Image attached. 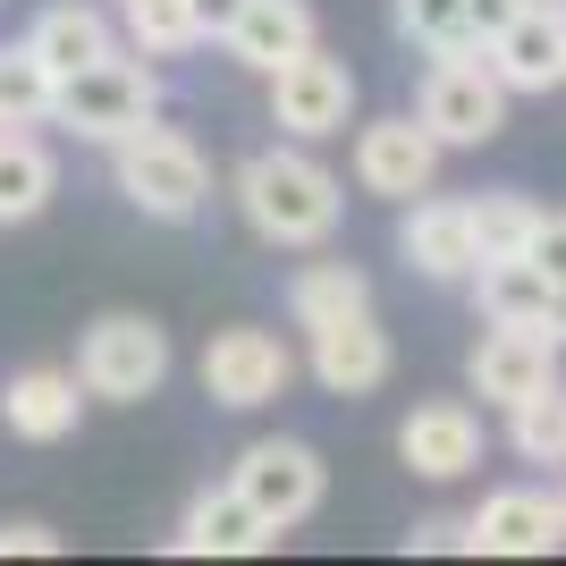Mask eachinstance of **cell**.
<instances>
[{
    "instance_id": "1",
    "label": "cell",
    "mask_w": 566,
    "mask_h": 566,
    "mask_svg": "<svg viewBox=\"0 0 566 566\" xmlns=\"http://www.w3.org/2000/svg\"><path fill=\"white\" fill-rule=\"evenodd\" d=\"M237 212L254 220L262 245H296L305 254V245H331L347 195H338V178L313 161L305 144H271V153H254L237 169Z\"/></svg>"
},
{
    "instance_id": "2",
    "label": "cell",
    "mask_w": 566,
    "mask_h": 566,
    "mask_svg": "<svg viewBox=\"0 0 566 566\" xmlns=\"http://www.w3.org/2000/svg\"><path fill=\"white\" fill-rule=\"evenodd\" d=\"M153 118H161V76L144 69V60H127V51L60 76V102H51V127H69L85 144H127Z\"/></svg>"
},
{
    "instance_id": "3",
    "label": "cell",
    "mask_w": 566,
    "mask_h": 566,
    "mask_svg": "<svg viewBox=\"0 0 566 566\" xmlns=\"http://www.w3.org/2000/svg\"><path fill=\"white\" fill-rule=\"evenodd\" d=\"M111 153H118V161H111L118 195H127L144 220H169V229H178V220H195L203 203H212V161H203L178 127H161V118H153L144 136L111 144Z\"/></svg>"
},
{
    "instance_id": "4",
    "label": "cell",
    "mask_w": 566,
    "mask_h": 566,
    "mask_svg": "<svg viewBox=\"0 0 566 566\" xmlns=\"http://www.w3.org/2000/svg\"><path fill=\"white\" fill-rule=\"evenodd\" d=\"M415 111H423V127L440 144H491L499 127H507V76L491 69V51H440L423 69V94H415Z\"/></svg>"
},
{
    "instance_id": "5",
    "label": "cell",
    "mask_w": 566,
    "mask_h": 566,
    "mask_svg": "<svg viewBox=\"0 0 566 566\" xmlns=\"http://www.w3.org/2000/svg\"><path fill=\"white\" fill-rule=\"evenodd\" d=\"M76 380L111 406H144L153 389L169 380V338L161 322H144V313H102L85 347H76Z\"/></svg>"
},
{
    "instance_id": "6",
    "label": "cell",
    "mask_w": 566,
    "mask_h": 566,
    "mask_svg": "<svg viewBox=\"0 0 566 566\" xmlns=\"http://www.w3.org/2000/svg\"><path fill=\"white\" fill-rule=\"evenodd\" d=\"M287 380H296V355L280 331H212V347H203V398L229 415L287 398Z\"/></svg>"
},
{
    "instance_id": "7",
    "label": "cell",
    "mask_w": 566,
    "mask_h": 566,
    "mask_svg": "<svg viewBox=\"0 0 566 566\" xmlns=\"http://www.w3.org/2000/svg\"><path fill=\"white\" fill-rule=\"evenodd\" d=\"M271 118H280L296 144L338 136V127L355 118V69H347V60H331L322 43L296 51L287 69H271Z\"/></svg>"
},
{
    "instance_id": "8",
    "label": "cell",
    "mask_w": 566,
    "mask_h": 566,
    "mask_svg": "<svg viewBox=\"0 0 566 566\" xmlns=\"http://www.w3.org/2000/svg\"><path fill=\"white\" fill-rule=\"evenodd\" d=\"M440 153H449V144L423 127V111L415 118H373V127L355 136V187L389 195V203H415V195H431V178H440Z\"/></svg>"
},
{
    "instance_id": "9",
    "label": "cell",
    "mask_w": 566,
    "mask_h": 566,
    "mask_svg": "<svg viewBox=\"0 0 566 566\" xmlns=\"http://www.w3.org/2000/svg\"><path fill=\"white\" fill-rule=\"evenodd\" d=\"M229 482L254 499L280 533H287V524H305L313 507H322V491H331V473H322V457H313L305 440H254V449L237 457Z\"/></svg>"
},
{
    "instance_id": "10",
    "label": "cell",
    "mask_w": 566,
    "mask_h": 566,
    "mask_svg": "<svg viewBox=\"0 0 566 566\" xmlns=\"http://www.w3.org/2000/svg\"><path fill=\"white\" fill-rule=\"evenodd\" d=\"M398 254L423 280H473L482 271V237H473V203L465 195H415L398 220Z\"/></svg>"
},
{
    "instance_id": "11",
    "label": "cell",
    "mask_w": 566,
    "mask_h": 566,
    "mask_svg": "<svg viewBox=\"0 0 566 566\" xmlns=\"http://www.w3.org/2000/svg\"><path fill=\"white\" fill-rule=\"evenodd\" d=\"M558 338L549 331H524V322H491L482 331V347H473V364H465V380L482 389L491 406H524L533 389H549L558 380Z\"/></svg>"
},
{
    "instance_id": "12",
    "label": "cell",
    "mask_w": 566,
    "mask_h": 566,
    "mask_svg": "<svg viewBox=\"0 0 566 566\" xmlns=\"http://www.w3.org/2000/svg\"><path fill=\"white\" fill-rule=\"evenodd\" d=\"M473 558H549L566 542V507L549 491H491L465 516Z\"/></svg>"
},
{
    "instance_id": "13",
    "label": "cell",
    "mask_w": 566,
    "mask_h": 566,
    "mask_svg": "<svg viewBox=\"0 0 566 566\" xmlns=\"http://www.w3.org/2000/svg\"><path fill=\"white\" fill-rule=\"evenodd\" d=\"M271 542H280V524L262 516L237 482L203 491L187 516H178V533H169V549H178V558H254V549H271Z\"/></svg>"
},
{
    "instance_id": "14",
    "label": "cell",
    "mask_w": 566,
    "mask_h": 566,
    "mask_svg": "<svg viewBox=\"0 0 566 566\" xmlns=\"http://www.w3.org/2000/svg\"><path fill=\"white\" fill-rule=\"evenodd\" d=\"M398 457L423 473V482H457V473L482 465V415H473V406H457V398L415 406V415L398 423Z\"/></svg>"
},
{
    "instance_id": "15",
    "label": "cell",
    "mask_w": 566,
    "mask_h": 566,
    "mask_svg": "<svg viewBox=\"0 0 566 566\" xmlns=\"http://www.w3.org/2000/svg\"><path fill=\"white\" fill-rule=\"evenodd\" d=\"M85 380L60 373V364H25V373H9V389H0V415H9V431L18 440H34V449H51V440H69L76 415H85Z\"/></svg>"
},
{
    "instance_id": "16",
    "label": "cell",
    "mask_w": 566,
    "mask_h": 566,
    "mask_svg": "<svg viewBox=\"0 0 566 566\" xmlns=\"http://www.w3.org/2000/svg\"><path fill=\"white\" fill-rule=\"evenodd\" d=\"M313 380L331 398H373L389 380V331H373V313H347V322H322L313 331Z\"/></svg>"
},
{
    "instance_id": "17",
    "label": "cell",
    "mask_w": 566,
    "mask_h": 566,
    "mask_svg": "<svg viewBox=\"0 0 566 566\" xmlns=\"http://www.w3.org/2000/svg\"><path fill=\"white\" fill-rule=\"evenodd\" d=\"M491 69L507 76V94H549L566 85V18H542V9H516L507 34H491Z\"/></svg>"
},
{
    "instance_id": "18",
    "label": "cell",
    "mask_w": 566,
    "mask_h": 566,
    "mask_svg": "<svg viewBox=\"0 0 566 566\" xmlns=\"http://www.w3.org/2000/svg\"><path fill=\"white\" fill-rule=\"evenodd\" d=\"M25 43L43 51V69H51V76H76V69H94V60H111V51H118V9L51 0L43 18L25 25Z\"/></svg>"
},
{
    "instance_id": "19",
    "label": "cell",
    "mask_w": 566,
    "mask_h": 566,
    "mask_svg": "<svg viewBox=\"0 0 566 566\" xmlns=\"http://www.w3.org/2000/svg\"><path fill=\"white\" fill-rule=\"evenodd\" d=\"M296 51H313V9L305 0H245V18L229 25V60L254 69V76L287 69Z\"/></svg>"
},
{
    "instance_id": "20",
    "label": "cell",
    "mask_w": 566,
    "mask_h": 566,
    "mask_svg": "<svg viewBox=\"0 0 566 566\" xmlns=\"http://www.w3.org/2000/svg\"><path fill=\"white\" fill-rule=\"evenodd\" d=\"M473 305H482V322H524V331H549L558 280H549L533 254H507V262H482V271H473Z\"/></svg>"
},
{
    "instance_id": "21",
    "label": "cell",
    "mask_w": 566,
    "mask_h": 566,
    "mask_svg": "<svg viewBox=\"0 0 566 566\" xmlns=\"http://www.w3.org/2000/svg\"><path fill=\"white\" fill-rule=\"evenodd\" d=\"M60 187V161H51V144L34 127H0V229H18L34 220Z\"/></svg>"
},
{
    "instance_id": "22",
    "label": "cell",
    "mask_w": 566,
    "mask_h": 566,
    "mask_svg": "<svg viewBox=\"0 0 566 566\" xmlns=\"http://www.w3.org/2000/svg\"><path fill=\"white\" fill-rule=\"evenodd\" d=\"M287 313H296V331H322V322L373 313V280H364V262H305V271L287 280Z\"/></svg>"
},
{
    "instance_id": "23",
    "label": "cell",
    "mask_w": 566,
    "mask_h": 566,
    "mask_svg": "<svg viewBox=\"0 0 566 566\" xmlns=\"http://www.w3.org/2000/svg\"><path fill=\"white\" fill-rule=\"evenodd\" d=\"M60 102V76L43 69L34 43H0V127H43Z\"/></svg>"
},
{
    "instance_id": "24",
    "label": "cell",
    "mask_w": 566,
    "mask_h": 566,
    "mask_svg": "<svg viewBox=\"0 0 566 566\" xmlns=\"http://www.w3.org/2000/svg\"><path fill=\"white\" fill-rule=\"evenodd\" d=\"M118 25H127V43L144 51V60H178V51H195L203 34H195V0H111Z\"/></svg>"
},
{
    "instance_id": "25",
    "label": "cell",
    "mask_w": 566,
    "mask_h": 566,
    "mask_svg": "<svg viewBox=\"0 0 566 566\" xmlns=\"http://www.w3.org/2000/svg\"><path fill=\"white\" fill-rule=\"evenodd\" d=\"M507 415H516V457H533V465H566V380L533 389V398L507 406Z\"/></svg>"
},
{
    "instance_id": "26",
    "label": "cell",
    "mask_w": 566,
    "mask_h": 566,
    "mask_svg": "<svg viewBox=\"0 0 566 566\" xmlns=\"http://www.w3.org/2000/svg\"><path fill=\"white\" fill-rule=\"evenodd\" d=\"M533 220H542V203L533 195H482L473 203V237H482V262H507V254H524L533 245Z\"/></svg>"
},
{
    "instance_id": "27",
    "label": "cell",
    "mask_w": 566,
    "mask_h": 566,
    "mask_svg": "<svg viewBox=\"0 0 566 566\" xmlns=\"http://www.w3.org/2000/svg\"><path fill=\"white\" fill-rule=\"evenodd\" d=\"M398 34L415 51H473V18H465V0H398Z\"/></svg>"
},
{
    "instance_id": "28",
    "label": "cell",
    "mask_w": 566,
    "mask_h": 566,
    "mask_svg": "<svg viewBox=\"0 0 566 566\" xmlns=\"http://www.w3.org/2000/svg\"><path fill=\"white\" fill-rule=\"evenodd\" d=\"M524 254H533L549 280L566 287V212H542V220H533V245H524Z\"/></svg>"
},
{
    "instance_id": "29",
    "label": "cell",
    "mask_w": 566,
    "mask_h": 566,
    "mask_svg": "<svg viewBox=\"0 0 566 566\" xmlns=\"http://www.w3.org/2000/svg\"><path fill=\"white\" fill-rule=\"evenodd\" d=\"M51 549H60L51 524H0V558H51Z\"/></svg>"
},
{
    "instance_id": "30",
    "label": "cell",
    "mask_w": 566,
    "mask_h": 566,
    "mask_svg": "<svg viewBox=\"0 0 566 566\" xmlns=\"http://www.w3.org/2000/svg\"><path fill=\"white\" fill-rule=\"evenodd\" d=\"M524 0H465V18H473V43H491V34H507L516 25Z\"/></svg>"
},
{
    "instance_id": "31",
    "label": "cell",
    "mask_w": 566,
    "mask_h": 566,
    "mask_svg": "<svg viewBox=\"0 0 566 566\" xmlns=\"http://www.w3.org/2000/svg\"><path fill=\"white\" fill-rule=\"evenodd\" d=\"M237 18H245V0H195V34H203V43H229Z\"/></svg>"
},
{
    "instance_id": "32",
    "label": "cell",
    "mask_w": 566,
    "mask_h": 566,
    "mask_svg": "<svg viewBox=\"0 0 566 566\" xmlns=\"http://www.w3.org/2000/svg\"><path fill=\"white\" fill-rule=\"evenodd\" d=\"M406 549H473V542H465V524L431 516V524H415V533H406Z\"/></svg>"
},
{
    "instance_id": "33",
    "label": "cell",
    "mask_w": 566,
    "mask_h": 566,
    "mask_svg": "<svg viewBox=\"0 0 566 566\" xmlns=\"http://www.w3.org/2000/svg\"><path fill=\"white\" fill-rule=\"evenodd\" d=\"M549 338L566 347V287H558V305H549Z\"/></svg>"
},
{
    "instance_id": "34",
    "label": "cell",
    "mask_w": 566,
    "mask_h": 566,
    "mask_svg": "<svg viewBox=\"0 0 566 566\" xmlns=\"http://www.w3.org/2000/svg\"><path fill=\"white\" fill-rule=\"evenodd\" d=\"M524 9H542V18H566V0H524Z\"/></svg>"
},
{
    "instance_id": "35",
    "label": "cell",
    "mask_w": 566,
    "mask_h": 566,
    "mask_svg": "<svg viewBox=\"0 0 566 566\" xmlns=\"http://www.w3.org/2000/svg\"><path fill=\"white\" fill-rule=\"evenodd\" d=\"M558 507H566V491H558Z\"/></svg>"
}]
</instances>
